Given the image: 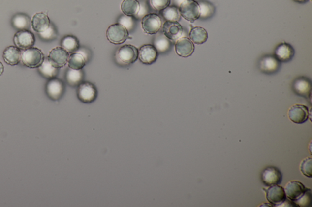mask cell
Wrapping results in <instances>:
<instances>
[{"label":"cell","mask_w":312,"mask_h":207,"mask_svg":"<svg viewBox=\"0 0 312 207\" xmlns=\"http://www.w3.org/2000/svg\"><path fill=\"white\" fill-rule=\"evenodd\" d=\"M308 190L299 181H290L286 184L284 188V191L286 198L290 200L295 202L301 198Z\"/></svg>","instance_id":"obj_11"},{"label":"cell","mask_w":312,"mask_h":207,"mask_svg":"<svg viewBox=\"0 0 312 207\" xmlns=\"http://www.w3.org/2000/svg\"><path fill=\"white\" fill-rule=\"evenodd\" d=\"M4 68L2 63L0 61V76L4 73Z\"/></svg>","instance_id":"obj_37"},{"label":"cell","mask_w":312,"mask_h":207,"mask_svg":"<svg viewBox=\"0 0 312 207\" xmlns=\"http://www.w3.org/2000/svg\"><path fill=\"white\" fill-rule=\"evenodd\" d=\"M267 200L273 206L278 207L286 199L284 188L278 185L269 186L266 190Z\"/></svg>","instance_id":"obj_12"},{"label":"cell","mask_w":312,"mask_h":207,"mask_svg":"<svg viewBox=\"0 0 312 207\" xmlns=\"http://www.w3.org/2000/svg\"><path fill=\"white\" fill-rule=\"evenodd\" d=\"M300 171L306 177H312V158L307 157L302 161L300 164Z\"/></svg>","instance_id":"obj_32"},{"label":"cell","mask_w":312,"mask_h":207,"mask_svg":"<svg viewBox=\"0 0 312 207\" xmlns=\"http://www.w3.org/2000/svg\"><path fill=\"white\" fill-rule=\"evenodd\" d=\"M150 2L156 11H161L170 6L171 0H150Z\"/></svg>","instance_id":"obj_36"},{"label":"cell","mask_w":312,"mask_h":207,"mask_svg":"<svg viewBox=\"0 0 312 207\" xmlns=\"http://www.w3.org/2000/svg\"><path fill=\"white\" fill-rule=\"evenodd\" d=\"M296 207H311L312 195L311 190L308 189L303 196L298 200L294 202Z\"/></svg>","instance_id":"obj_33"},{"label":"cell","mask_w":312,"mask_h":207,"mask_svg":"<svg viewBox=\"0 0 312 207\" xmlns=\"http://www.w3.org/2000/svg\"><path fill=\"white\" fill-rule=\"evenodd\" d=\"M21 60L28 68H39L44 60V55L40 50L31 47L22 53Z\"/></svg>","instance_id":"obj_2"},{"label":"cell","mask_w":312,"mask_h":207,"mask_svg":"<svg viewBox=\"0 0 312 207\" xmlns=\"http://www.w3.org/2000/svg\"><path fill=\"white\" fill-rule=\"evenodd\" d=\"M189 37L193 43L197 45H202L208 40V34L204 28L195 27L190 30Z\"/></svg>","instance_id":"obj_24"},{"label":"cell","mask_w":312,"mask_h":207,"mask_svg":"<svg viewBox=\"0 0 312 207\" xmlns=\"http://www.w3.org/2000/svg\"><path fill=\"white\" fill-rule=\"evenodd\" d=\"M280 61L275 57V56L271 55H265L259 63V68L262 72L267 74L275 73L280 68Z\"/></svg>","instance_id":"obj_19"},{"label":"cell","mask_w":312,"mask_h":207,"mask_svg":"<svg viewBox=\"0 0 312 207\" xmlns=\"http://www.w3.org/2000/svg\"><path fill=\"white\" fill-rule=\"evenodd\" d=\"M293 89L299 95L308 97L311 91V81L306 78H299L294 83Z\"/></svg>","instance_id":"obj_23"},{"label":"cell","mask_w":312,"mask_h":207,"mask_svg":"<svg viewBox=\"0 0 312 207\" xmlns=\"http://www.w3.org/2000/svg\"><path fill=\"white\" fill-rule=\"evenodd\" d=\"M184 1H185V0H175V1L177 2V4H179V6H180V5Z\"/></svg>","instance_id":"obj_39"},{"label":"cell","mask_w":312,"mask_h":207,"mask_svg":"<svg viewBox=\"0 0 312 207\" xmlns=\"http://www.w3.org/2000/svg\"><path fill=\"white\" fill-rule=\"evenodd\" d=\"M84 78V74L82 70H76L70 68L66 73V83L72 87L78 86L80 85L83 81Z\"/></svg>","instance_id":"obj_21"},{"label":"cell","mask_w":312,"mask_h":207,"mask_svg":"<svg viewBox=\"0 0 312 207\" xmlns=\"http://www.w3.org/2000/svg\"><path fill=\"white\" fill-rule=\"evenodd\" d=\"M295 55V50L292 46L286 43H281L276 48L275 56L280 62L290 61Z\"/></svg>","instance_id":"obj_17"},{"label":"cell","mask_w":312,"mask_h":207,"mask_svg":"<svg viewBox=\"0 0 312 207\" xmlns=\"http://www.w3.org/2000/svg\"><path fill=\"white\" fill-rule=\"evenodd\" d=\"M171 42L164 35L157 34L155 38L154 46L158 52L164 53L170 50Z\"/></svg>","instance_id":"obj_28"},{"label":"cell","mask_w":312,"mask_h":207,"mask_svg":"<svg viewBox=\"0 0 312 207\" xmlns=\"http://www.w3.org/2000/svg\"><path fill=\"white\" fill-rule=\"evenodd\" d=\"M176 53L180 57L187 58L193 54L195 51V45L188 38H181L176 41L175 45Z\"/></svg>","instance_id":"obj_16"},{"label":"cell","mask_w":312,"mask_h":207,"mask_svg":"<svg viewBox=\"0 0 312 207\" xmlns=\"http://www.w3.org/2000/svg\"><path fill=\"white\" fill-rule=\"evenodd\" d=\"M39 71L43 77L48 79L55 78L59 73V68L55 67L48 60L45 58L39 67Z\"/></svg>","instance_id":"obj_25"},{"label":"cell","mask_w":312,"mask_h":207,"mask_svg":"<svg viewBox=\"0 0 312 207\" xmlns=\"http://www.w3.org/2000/svg\"><path fill=\"white\" fill-rule=\"evenodd\" d=\"M12 23L14 26L17 29L28 30L30 27V19L27 15L19 14L14 17Z\"/></svg>","instance_id":"obj_30"},{"label":"cell","mask_w":312,"mask_h":207,"mask_svg":"<svg viewBox=\"0 0 312 207\" xmlns=\"http://www.w3.org/2000/svg\"><path fill=\"white\" fill-rule=\"evenodd\" d=\"M14 42L19 49L25 51L34 46L35 37L30 30H20L15 34Z\"/></svg>","instance_id":"obj_7"},{"label":"cell","mask_w":312,"mask_h":207,"mask_svg":"<svg viewBox=\"0 0 312 207\" xmlns=\"http://www.w3.org/2000/svg\"><path fill=\"white\" fill-rule=\"evenodd\" d=\"M51 25L49 17L45 13H37L33 17L31 26L33 30L37 33H42L47 30Z\"/></svg>","instance_id":"obj_18"},{"label":"cell","mask_w":312,"mask_h":207,"mask_svg":"<svg viewBox=\"0 0 312 207\" xmlns=\"http://www.w3.org/2000/svg\"><path fill=\"white\" fill-rule=\"evenodd\" d=\"M115 57L117 62L120 65H131L139 58V50L134 45H123L118 49Z\"/></svg>","instance_id":"obj_1"},{"label":"cell","mask_w":312,"mask_h":207,"mask_svg":"<svg viewBox=\"0 0 312 207\" xmlns=\"http://www.w3.org/2000/svg\"><path fill=\"white\" fill-rule=\"evenodd\" d=\"M61 46L69 53L76 52L80 47L77 38L73 35H66L61 41Z\"/></svg>","instance_id":"obj_27"},{"label":"cell","mask_w":312,"mask_h":207,"mask_svg":"<svg viewBox=\"0 0 312 207\" xmlns=\"http://www.w3.org/2000/svg\"><path fill=\"white\" fill-rule=\"evenodd\" d=\"M288 116L289 119L295 124H303L309 119L308 108L303 104H295L289 109Z\"/></svg>","instance_id":"obj_8"},{"label":"cell","mask_w":312,"mask_h":207,"mask_svg":"<svg viewBox=\"0 0 312 207\" xmlns=\"http://www.w3.org/2000/svg\"><path fill=\"white\" fill-rule=\"evenodd\" d=\"M119 24L122 25L129 31L134 29L135 22L132 17L123 15L119 20Z\"/></svg>","instance_id":"obj_35"},{"label":"cell","mask_w":312,"mask_h":207,"mask_svg":"<svg viewBox=\"0 0 312 207\" xmlns=\"http://www.w3.org/2000/svg\"><path fill=\"white\" fill-rule=\"evenodd\" d=\"M198 4L200 10V17L202 19H208L214 14L215 8L212 4L205 1H199Z\"/></svg>","instance_id":"obj_31"},{"label":"cell","mask_w":312,"mask_h":207,"mask_svg":"<svg viewBox=\"0 0 312 207\" xmlns=\"http://www.w3.org/2000/svg\"><path fill=\"white\" fill-rule=\"evenodd\" d=\"M294 1L296 2H298V3H306V2H308L309 0H293Z\"/></svg>","instance_id":"obj_38"},{"label":"cell","mask_w":312,"mask_h":207,"mask_svg":"<svg viewBox=\"0 0 312 207\" xmlns=\"http://www.w3.org/2000/svg\"><path fill=\"white\" fill-rule=\"evenodd\" d=\"M158 56V51L153 45H143L139 50V60L145 65H152L157 60Z\"/></svg>","instance_id":"obj_15"},{"label":"cell","mask_w":312,"mask_h":207,"mask_svg":"<svg viewBox=\"0 0 312 207\" xmlns=\"http://www.w3.org/2000/svg\"><path fill=\"white\" fill-rule=\"evenodd\" d=\"M140 9V2L137 0H124L121 4V9L127 16H135Z\"/></svg>","instance_id":"obj_22"},{"label":"cell","mask_w":312,"mask_h":207,"mask_svg":"<svg viewBox=\"0 0 312 207\" xmlns=\"http://www.w3.org/2000/svg\"><path fill=\"white\" fill-rule=\"evenodd\" d=\"M68 64L73 70H82L86 65V58L81 53L74 52L69 56Z\"/></svg>","instance_id":"obj_26"},{"label":"cell","mask_w":312,"mask_h":207,"mask_svg":"<svg viewBox=\"0 0 312 207\" xmlns=\"http://www.w3.org/2000/svg\"><path fill=\"white\" fill-rule=\"evenodd\" d=\"M162 33L168 39L176 42L182 37L183 28L178 22L167 21L163 25Z\"/></svg>","instance_id":"obj_9"},{"label":"cell","mask_w":312,"mask_h":207,"mask_svg":"<svg viewBox=\"0 0 312 207\" xmlns=\"http://www.w3.org/2000/svg\"><path fill=\"white\" fill-rule=\"evenodd\" d=\"M162 26L160 17L156 14L145 15L142 20V27L147 34L154 35L160 31Z\"/></svg>","instance_id":"obj_6"},{"label":"cell","mask_w":312,"mask_h":207,"mask_svg":"<svg viewBox=\"0 0 312 207\" xmlns=\"http://www.w3.org/2000/svg\"><path fill=\"white\" fill-rule=\"evenodd\" d=\"M39 35L42 39L45 41H52L55 40L57 37V32L55 27L51 24L50 27L44 32L39 33Z\"/></svg>","instance_id":"obj_34"},{"label":"cell","mask_w":312,"mask_h":207,"mask_svg":"<svg viewBox=\"0 0 312 207\" xmlns=\"http://www.w3.org/2000/svg\"><path fill=\"white\" fill-rule=\"evenodd\" d=\"M77 96L79 101L83 103L91 104L96 99L98 91L93 83L89 81H83L78 86Z\"/></svg>","instance_id":"obj_5"},{"label":"cell","mask_w":312,"mask_h":207,"mask_svg":"<svg viewBox=\"0 0 312 207\" xmlns=\"http://www.w3.org/2000/svg\"><path fill=\"white\" fill-rule=\"evenodd\" d=\"M162 15L167 21L173 22L180 21L181 16L178 7L174 6H168L163 9Z\"/></svg>","instance_id":"obj_29"},{"label":"cell","mask_w":312,"mask_h":207,"mask_svg":"<svg viewBox=\"0 0 312 207\" xmlns=\"http://www.w3.org/2000/svg\"><path fill=\"white\" fill-rule=\"evenodd\" d=\"M180 14L184 19L193 23L200 18L198 2L195 0H185L179 7Z\"/></svg>","instance_id":"obj_3"},{"label":"cell","mask_w":312,"mask_h":207,"mask_svg":"<svg viewBox=\"0 0 312 207\" xmlns=\"http://www.w3.org/2000/svg\"><path fill=\"white\" fill-rule=\"evenodd\" d=\"M107 40L112 44L124 43L129 37V31L119 24H113L108 27L106 32Z\"/></svg>","instance_id":"obj_4"},{"label":"cell","mask_w":312,"mask_h":207,"mask_svg":"<svg viewBox=\"0 0 312 207\" xmlns=\"http://www.w3.org/2000/svg\"><path fill=\"white\" fill-rule=\"evenodd\" d=\"M69 52L62 47H56L50 51L48 60L56 68L63 67L68 62Z\"/></svg>","instance_id":"obj_10"},{"label":"cell","mask_w":312,"mask_h":207,"mask_svg":"<svg viewBox=\"0 0 312 207\" xmlns=\"http://www.w3.org/2000/svg\"><path fill=\"white\" fill-rule=\"evenodd\" d=\"M282 180V173L275 167H268L262 173V181L266 186L279 185Z\"/></svg>","instance_id":"obj_14"},{"label":"cell","mask_w":312,"mask_h":207,"mask_svg":"<svg viewBox=\"0 0 312 207\" xmlns=\"http://www.w3.org/2000/svg\"><path fill=\"white\" fill-rule=\"evenodd\" d=\"M46 91L48 97L54 101L62 98L65 92V85L62 80L53 78L50 79L46 86Z\"/></svg>","instance_id":"obj_13"},{"label":"cell","mask_w":312,"mask_h":207,"mask_svg":"<svg viewBox=\"0 0 312 207\" xmlns=\"http://www.w3.org/2000/svg\"><path fill=\"white\" fill-rule=\"evenodd\" d=\"M22 53L20 49L14 46L6 48L3 52V58L5 62L9 65H17L21 60Z\"/></svg>","instance_id":"obj_20"}]
</instances>
